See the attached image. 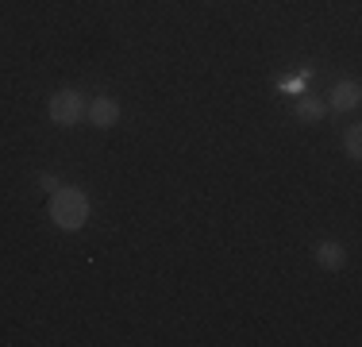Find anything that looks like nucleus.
<instances>
[{
	"label": "nucleus",
	"mask_w": 362,
	"mask_h": 347,
	"mask_svg": "<svg viewBox=\"0 0 362 347\" xmlns=\"http://www.w3.org/2000/svg\"><path fill=\"white\" fill-rule=\"evenodd\" d=\"M42 189H47V193H54V189H58V178H54V174H42Z\"/></svg>",
	"instance_id": "nucleus-8"
},
{
	"label": "nucleus",
	"mask_w": 362,
	"mask_h": 347,
	"mask_svg": "<svg viewBox=\"0 0 362 347\" xmlns=\"http://www.w3.org/2000/svg\"><path fill=\"white\" fill-rule=\"evenodd\" d=\"M119 116H124V108H119V101L112 97H93V104H85V120H89L93 127H116Z\"/></svg>",
	"instance_id": "nucleus-3"
},
{
	"label": "nucleus",
	"mask_w": 362,
	"mask_h": 347,
	"mask_svg": "<svg viewBox=\"0 0 362 347\" xmlns=\"http://www.w3.org/2000/svg\"><path fill=\"white\" fill-rule=\"evenodd\" d=\"M324 112H327V104H324V101H316V97H300L297 104H293V116L305 120V124H320Z\"/></svg>",
	"instance_id": "nucleus-6"
},
{
	"label": "nucleus",
	"mask_w": 362,
	"mask_h": 347,
	"mask_svg": "<svg viewBox=\"0 0 362 347\" xmlns=\"http://www.w3.org/2000/svg\"><path fill=\"white\" fill-rule=\"evenodd\" d=\"M316 263H320L324 271H343V266H347V251H343V243H335V239L316 243Z\"/></svg>",
	"instance_id": "nucleus-5"
},
{
	"label": "nucleus",
	"mask_w": 362,
	"mask_h": 347,
	"mask_svg": "<svg viewBox=\"0 0 362 347\" xmlns=\"http://www.w3.org/2000/svg\"><path fill=\"white\" fill-rule=\"evenodd\" d=\"M358 101H362V89H358V81H339V85H332L327 89V108L332 112H351V108H358Z\"/></svg>",
	"instance_id": "nucleus-4"
},
{
	"label": "nucleus",
	"mask_w": 362,
	"mask_h": 347,
	"mask_svg": "<svg viewBox=\"0 0 362 347\" xmlns=\"http://www.w3.org/2000/svg\"><path fill=\"white\" fill-rule=\"evenodd\" d=\"M89 212H93V205H89V197H85L81 189L58 186L54 193H50V224H54V228L77 232V228H85Z\"/></svg>",
	"instance_id": "nucleus-1"
},
{
	"label": "nucleus",
	"mask_w": 362,
	"mask_h": 347,
	"mask_svg": "<svg viewBox=\"0 0 362 347\" xmlns=\"http://www.w3.org/2000/svg\"><path fill=\"white\" fill-rule=\"evenodd\" d=\"M343 151H347V159H362V127L343 132Z\"/></svg>",
	"instance_id": "nucleus-7"
},
{
	"label": "nucleus",
	"mask_w": 362,
	"mask_h": 347,
	"mask_svg": "<svg viewBox=\"0 0 362 347\" xmlns=\"http://www.w3.org/2000/svg\"><path fill=\"white\" fill-rule=\"evenodd\" d=\"M47 112H50V124H58V127H77V124L85 120V97H81L77 89H58V93H50Z\"/></svg>",
	"instance_id": "nucleus-2"
}]
</instances>
